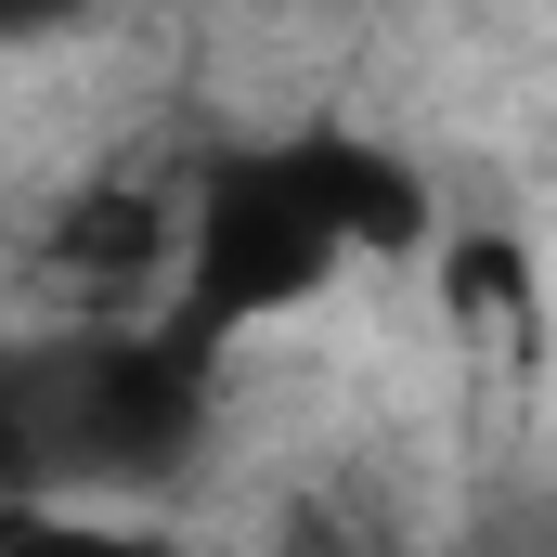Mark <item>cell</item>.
<instances>
[{"label": "cell", "mask_w": 557, "mask_h": 557, "mask_svg": "<svg viewBox=\"0 0 557 557\" xmlns=\"http://www.w3.org/2000/svg\"><path fill=\"white\" fill-rule=\"evenodd\" d=\"M441 234L416 156L350 117H298V131H247L182 182V247H169V337L234 350L285 311H311L324 285L376 273Z\"/></svg>", "instance_id": "obj_1"}, {"label": "cell", "mask_w": 557, "mask_h": 557, "mask_svg": "<svg viewBox=\"0 0 557 557\" xmlns=\"http://www.w3.org/2000/svg\"><path fill=\"white\" fill-rule=\"evenodd\" d=\"M0 557H195L117 493H0Z\"/></svg>", "instance_id": "obj_2"}, {"label": "cell", "mask_w": 557, "mask_h": 557, "mask_svg": "<svg viewBox=\"0 0 557 557\" xmlns=\"http://www.w3.org/2000/svg\"><path fill=\"white\" fill-rule=\"evenodd\" d=\"M104 26V0H0V65L13 52H65V39H91Z\"/></svg>", "instance_id": "obj_3"}]
</instances>
